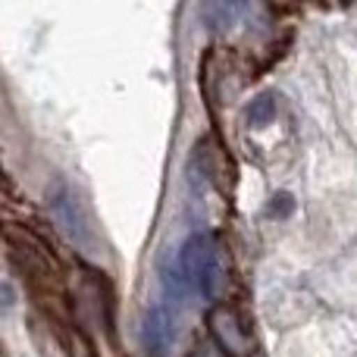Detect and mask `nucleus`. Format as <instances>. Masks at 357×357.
<instances>
[{
	"label": "nucleus",
	"mask_w": 357,
	"mask_h": 357,
	"mask_svg": "<svg viewBox=\"0 0 357 357\" xmlns=\"http://www.w3.org/2000/svg\"><path fill=\"white\" fill-rule=\"evenodd\" d=\"M266 213L270 216H279V220H285V216L295 213V197L289 195V191H279V195H273L270 207H266Z\"/></svg>",
	"instance_id": "nucleus-6"
},
{
	"label": "nucleus",
	"mask_w": 357,
	"mask_h": 357,
	"mask_svg": "<svg viewBox=\"0 0 357 357\" xmlns=\"http://www.w3.org/2000/svg\"><path fill=\"white\" fill-rule=\"evenodd\" d=\"M191 357H229V354L222 351L216 342H197L195 351H191Z\"/></svg>",
	"instance_id": "nucleus-7"
},
{
	"label": "nucleus",
	"mask_w": 357,
	"mask_h": 357,
	"mask_svg": "<svg viewBox=\"0 0 357 357\" xmlns=\"http://www.w3.org/2000/svg\"><path fill=\"white\" fill-rule=\"evenodd\" d=\"M216 257H220V248H216V241L210 238V235H201L195 232L188 241L182 245V251H178V264H182V273L188 282H204V276H207V270L216 264Z\"/></svg>",
	"instance_id": "nucleus-3"
},
{
	"label": "nucleus",
	"mask_w": 357,
	"mask_h": 357,
	"mask_svg": "<svg viewBox=\"0 0 357 357\" xmlns=\"http://www.w3.org/2000/svg\"><path fill=\"white\" fill-rule=\"evenodd\" d=\"M169 339H173V326H169L167 310L154 307L144 320V345H148L151 357H163L169 348Z\"/></svg>",
	"instance_id": "nucleus-4"
},
{
	"label": "nucleus",
	"mask_w": 357,
	"mask_h": 357,
	"mask_svg": "<svg viewBox=\"0 0 357 357\" xmlns=\"http://www.w3.org/2000/svg\"><path fill=\"white\" fill-rule=\"evenodd\" d=\"M207 329L210 339L232 357H251L254 354V335L248 329V323L235 314L226 304H213L207 310Z\"/></svg>",
	"instance_id": "nucleus-2"
},
{
	"label": "nucleus",
	"mask_w": 357,
	"mask_h": 357,
	"mask_svg": "<svg viewBox=\"0 0 357 357\" xmlns=\"http://www.w3.org/2000/svg\"><path fill=\"white\" fill-rule=\"evenodd\" d=\"M273 116H276V100H273V94H257V98L251 100V107H248V123L266 126V123H273Z\"/></svg>",
	"instance_id": "nucleus-5"
},
{
	"label": "nucleus",
	"mask_w": 357,
	"mask_h": 357,
	"mask_svg": "<svg viewBox=\"0 0 357 357\" xmlns=\"http://www.w3.org/2000/svg\"><path fill=\"white\" fill-rule=\"evenodd\" d=\"M3 235H6V248H10V257L16 260V264L22 266L29 276L44 279V282H54V285H56V276H60V260L54 257V251H50V248L44 245L38 235H31V232H25V229H19L16 222H6Z\"/></svg>",
	"instance_id": "nucleus-1"
}]
</instances>
